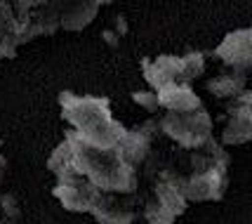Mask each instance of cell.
<instances>
[{
	"instance_id": "1",
	"label": "cell",
	"mask_w": 252,
	"mask_h": 224,
	"mask_svg": "<svg viewBox=\"0 0 252 224\" xmlns=\"http://www.w3.org/2000/svg\"><path fill=\"white\" fill-rule=\"evenodd\" d=\"M59 106L68 130L47 158L57 201L66 210L90 213L99 224H134L144 191L165 163L156 118L127 130L113 118L109 97L71 90L59 95Z\"/></svg>"
},
{
	"instance_id": "2",
	"label": "cell",
	"mask_w": 252,
	"mask_h": 224,
	"mask_svg": "<svg viewBox=\"0 0 252 224\" xmlns=\"http://www.w3.org/2000/svg\"><path fill=\"white\" fill-rule=\"evenodd\" d=\"M99 0H0V57L57 31H83L99 12Z\"/></svg>"
},
{
	"instance_id": "3",
	"label": "cell",
	"mask_w": 252,
	"mask_h": 224,
	"mask_svg": "<svg viewBox=\"0 0 252 224\" xmlns=\"http://www.w3.org/2000/svg\"><path fill=\"white\" fill-rule=\"evenodd\" d=\"M158 132L163 134L172 146L193 151L205 146L210 139H215V123L205 109L198 111H163L160 118H156Z\"/></svg>"
},
{
	"instance_id": "4",
	"label": "cell",
	"mask_w": 252,
	"mask_h": 224,
	"mask_svg": "<svg viewBox=\"0 0 252 224\" xmlns=\"http://www.w3.org/2000/svg\"><path fill=\"white\" fill-rule=\"evenodd\" d=\"M208 66V57L203 52H187V55H160L156 59L144 57L142 59V71L144 80L149 83V88L160 90L172 83H184V85H193L205 73Z\"/></svg>"
},
{
	"instance_id": "5",
	"label": "cell",
	"mask_w": 252,
	"mask_h": 224,
	"mask_svg": "<svg viewBox=\"0 0 252 224\" xmlns=\"http://www.w3.org/2000/svg\"><path fill=\"white\" fill-rule=\"evenodd\" d=\"M189 201L182 196L177 182L170 177V172L160 170V175L146 187L142 196V210L139 217L144 224H175L179 215H184Z\"/></svg>"
},
{
	"instance_id": "6",
	"label": "cell",
	"mask_w": 252,
	"mask_h": 224,
	"mask_svg": "<svg viewBox=\"0 0 252 224\" xmlns=\"http://www.w3.org/2000/svg\"><path fill=\"white\" fill-rule=\"evenodd\" d=\"M212 59L220 64V68L236 73L245 85V92L233 104L252 106V26L226 35L212 50ZM226 106H231V104H226Z\"/></svg>"
},
{
	"instance_id": "7",
	"label": "cell",
	"mask_w": 252,
	"mask_h": 224,
	"mask_svg": "<svg viewBox=\"0 0 252 224\" xmlns=\"http://www.w3.org/2000/svg\"><path fill=\"white\" fill-rule=\"evenodd\" d=\"M252 139V106L231 104L221 113V130L220 144L221 146H238Z\"/></svg>"
},
{
	"instance_id": "8",
	"label": "cell",
	"mask_w": 252,
	"mask_h": 224,
	"mask_svg": "<svg viewBox=\"0 0 252 224\" xmlns=\"http://www.w3.org/2000/svg\"><path fill=\"white\" fill-rule=\"evenodd\" d=\"M156 97H158L160 111H198V109H205L203 99L193 92V85H184V83H172V85L156 90Z\"/></svg>"
},
{
	"instance_id": "9",
	"label": "cell",
	"mask_w": 252,
	"mask_h": 224,
	"mask_svg": "<svg viewBox=\"0 0 252 224\" xmlns=\"http://www.w3.org/2000/svg\"><path fill=\"white\" fill-rule=\"evenodd\" d=\"M0 224H22V208L12 193L0 196Z\"/></svg>"
},
{
	"instance_id": "10",
	"label": "cell",
	"mask_w": 252,
	"mask_h": 224,
	"mask_svg": "<svg viewBox=\"0 0 252 224\" xmlns=\"http://www.w3.org/2000/svg\"><path fill=\"white\" fill-rule=\"evenodd\" d=\"M132 99L137 101L139 106H144L146 111H151V113L160 111V109H158V97H156L154 90H146V92H134V95H132Z\"/></svg>"
},
{
	"instance_id": "11",
	"label": "cell",
	"mask_w": 252,
	"mask_h": 224,
	"mask_svg": "<svg viewBox=\"0 0 252 224\" xmlns=\"http://www.w3.org/2000/svg\"><path fill=\"white\" fill-rule=\"evenodd\" d=\"M0 149H2V142H0ZM5 172H7V160H5L2 151H0V184H2V177H5Z\"/></svg>"
},
{
	"instance_id": "12",
	"label": "cell",
	"mask_w": 252,
	"mask_h": 224,
	"mask_svg": "<svg viewBox=\"0 0 252 224\" xmlns=\"http://www.w3.org/2000/svg\"><path fill=\"white\" fill-rule=\"evenodd\" d=\"M99 2H101V5H106V2H113V0H99Z\"/></svg>"
}]
</instances>
